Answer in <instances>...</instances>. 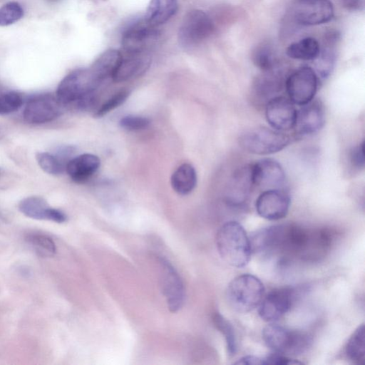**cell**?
Returning a JSON list of instances; mask_svg holds the SVG:
<instances>
[{
	"label": "cell",
	"instance_id": "4dcf8cb0",
	"mask_svg": "<svg viewBox=\"0 0 365 365\" xmlns=\"http://www.w3.org/2000/svg\"><path fill=\"white\" fill-rule=\"evenodd\" d=\"M26 240L41 256L51 257L56 252L53 240L48 235L36 233L31 234L26 237Z\"/></svg>",
	"mask_w": 365,
	"mask_h": 365
},
{
	"label": "cell",
	"instance_id": "277c9868",
	"mask_svg": "<svg viewBox=\"0 0 365 365\" xmlns=\"http://www.w3.org/2000/svg\"><path fill=\"white\" fill-rule=\"evenodd\" d=\"M101 83L90 67L76 69L59 83L56 98L63 107H75L86 96L96 91Z\"/></svg>",
	"mask_w": 365,
	"mask_h": 365
},
{
	"label": "cell",
	"instance_id": "8fae6325",
	"mask_svg": "<svg viewBox=\"0 0 365 365\" xmlns=\"http://www.w3.org/2000/svg\"><path fill=\"white\" fill-rule=\"evenodd\" d=\"M160 286L169 310L178 311L185 299L183 283L172 264L163 257L159 258Z\"/></svg>",
	"mask_w": 365,
	"mask_h": 365
},
{
	"label": "cell",
	"instance_id": "f546056e",
	"mask_svg": "<svg viewBox=\"0 0 365 365\" xmlns=\"http://www.w3.org/2000/svg\"><path fill=\"white\" fill-rule=\"evenodd\" d=\"M252 60L255 65L262 71H272L277 68L273 50L266 43H262L255 48Z\"/></svg>",
	"mask_w": 365,
	"mask_h": 365
},
{
	"label": "cell",
	"instance_id": "ffe728a7",
	"mask_svg": "<svg viewBox=\"0 0 365 365\" xmlns=\"http://www.w3.org/2000/svg\"><path fill=\"white\" fill-rule=\"evenodd\" d=\"M100 159L93 154H82L71 159L66 165V171L76 182H83L90 178L98 169Z\"/></svg>",
	"mask_w": 365,
	"mask_h": 365
},
{
	"label": "cell",
	"instance_id": "1f68e13d",
	"mask_svg": "<svg viewBox=\"0 0 365 365\" xmlns=\"http://www.w3.org/2000/svg\"><path fill=\"white\" fill-rule=\"evenodd\" d=\"M36 157L39 166L48 174L57 175L66 170V164L56 155L48 153H38Z\"/></svg>",
	"mask_w": 365,
	"mask_h": 365
},
{
	"label": "cell",
	"instance_id": "7402d4cb",
	"mask_svg": "<svg viewBox=\"0 0 365 365\" xmlns=\"http://www.w3.org/2000/svg\"><path fill=\"white\" fill-rule=\"evenodd\" d=\"M177 10V0H150L143 20L156 27L167 22Z\"/></svg>",
	"mask_w": 365,
	"mask_h": 365
},
{
	"label": "cell",
	"instance_id": "8d00e7d4",
	"mask_svg": "<svg viewBox=\"0 0 365 365\" xmlns=\"http://www.w3.org/2000/svg\"><path fill=\"white\" fill-rule=\"evenodd\" d=\"M364 143L353 147L349 152V161L355 169H361L364 167Z\"/></svg>",
	"mask_w": 365,
	"mask_h": 365
},
{
	"label": "cell",
	"instance_id": "7c38bea8",
	"mask_svg": "<svg viewBox=\"0 0 365 365\" xmlns=\"http://www.w3.org/2000/svg\"><path fill=\"white\" fill-rule=\"evenodd\" d=\"M294 299V290L292 288L272 290L261 300L258 306L259 315L265 322L277 321L290 309Z\"/></svg>",
	"mask_w": 365,
	"mask_h": 365
},
{
	"label": "cell",
	"instance_id": "60d3db41",
	"mask_svg": "<svg viewBox=\"0 0 365 365\" xmlns=\"http://www.w3.org/2000/svg\"><path fill=\"white\" fill-rule=\"evenodd\" d=\"M46 1H48L49 2H57V1H58L60 0H46Z\"/></svg>",
	"mask_w": 365,
	"mask_h": 365
},
{
	"label": "cell",
	"instance_id": "3957f363",
	"mask_svg": "<svg viewBox=\"0 0 365 365\" xmlns=\"http://www.w3.org/2000/svg\"><path fill=\"white\" fill-rule=\"evenodd\" d=\"M264 294V287L257 277L244 274L234 278L226 289V299L232 309L247 313L259 306Z\"/></svg>",
	"mask_w": 365,
	"mask_h": 365
},
{
	"label": "cell",
	"instance_id": "8992f818",
	"mask_svg": "<svg viewBox=\"0 0 365 365\" xmlns=\"http://www.w3.org/2000/svg\"><path fill=\"white\" fill-rule=\"evenodd\" d=\"M266 345L275 353L299 354L309 346L311 340L304 333L291 331L278 324H270L262 330Z\"/></svg>",
	"mask_w": 365,
	"mask_h": 365
},
{
	"label": "cell",
	"instance_id": "2e32d148",
	"mask_svg": "<svg viewBox=\"0 0 365 365\" xmlns=\"http://www.w3.org/2000/svg\"><path fill=\"white\" fill-rule=\"evenodd\" d=\"M297 110L293 129L296 136L303 137L318 132L324 123V110L320 101L312 100Z\"/></svg>",
	"mask_w": 365,
	"mask_h": 365
},
{
	"label": "cell",
	"instance_id": "f1b7e54d",
	"mask_svg": "<svg viewBox=\"0 0 365 365\" xmlns=\"http://www.w3.org/2000/svg\"><path fill=\"white\" fill-rule=\"evenodd\" d=\"M212 321L215 327L223 334L230 356H233L237 351V340L235 330L230 322L220 313H215Z\"/></svg>",
	"mask_w": 365,
	"mask_h": 365
},
{
	"label": "cell",
	"instance_id": "d590c367",
	"mask_svg": "<svg viewBox=\"0 0 365 365\" xmlns=\"http://www.w3.org/2000/svg\"><path fill=\"white\" fill-rule=\"evenodd\" d=\"M119 124L124 129L138 130L147 128L150 124V120L143 116L129 115L123 117Z\"/></svg>",
	"mask_w": 365,
	"mask_h": 365
},
{
	"label": "cell",
	"instance_id": "74e56055",
	"mask_svg": "<svg viewBox=\"0 0 365 365\" xmlns=\"http://www.w3.org/2000/svg\"><path fill=\"white\" fill-rule=\"evenodd\" d=\"M264 359V364H302V363L289 358L287 356L282 355V354L273 353L269 354Z\"/></svg>",
	"mask_w": 365,
	"mask_h": 365
},
{
	"label": "cell",
	"instance_id": "d4e9b609",
	"mask_svg": "<svg viewBox=\"0 0 365 365\" xmlns=\"http://www.w3.org/2000/svg\"><path fill=\"white\" fill-rule=\"evenodd\" d=\"M197 183V174L192 165L184 163L179 166L171 176V185L180 195L191 192Z\"/></svg>",
	"mask_w": 365,
	"mask_h": 365
},
{
	"label": "cell",
	"instance_id": "836d02e7",
	"mask_svg": "<svg viewBox=\"0 0 365 365\" xmlns=\"http://www.w3.org/2000/svg\"><path fill=\"white\" fill-rule=\"evenodd\" d=\"M21 94L9 91L0 94V115H5L19 110L23 104Z\"/></svg>",
	"mask_w": 365,
	"mask_h": 365
},
{
	"label": "cell",
	"instance_id": "5b68a950",
	"mask_svg": "<svg viewBox=\"0 0 365 365\" xmlns=\"http://www.w3.org/2000/svg\"><path fill=\"white\" fill-rule=\"evenodd\" d=\"M290 138L282 131L258 127L245 132L239 138L240 146L245 151L256 155H269L283 150Z\"/></svg>",
	"mask_w": 365,
	"mask_h": 365
},
{
	"label": "cell",
	"instance_id": "9a60e30c",
	"mask_svg": "<svg viewBox=\"0 0 365 365\" xmlns=\"http://www.w3.org/2000/svg\"><path fill=\"white\" fill-rule=\"evenodd\" d=\"M289 195L280 189L264 190L255 202V208L258 215L269 220H278L284 218L289 208Z\"/></svg>",
	"mask_w": 365,
	"mask_h": 365
},
{
	"label": "cell",
	"instance_id": "52a82bcc",
	"mask_svg": "<svg viewBox=\"0 0 365 365\" xmlns=\"http://www.w3.org/2000/svg\"><path fill=\"white\" fill-rule=\"evenodd\" d=\"M214 30V22L207 13L202 10L192 9L182 20L178 39L182 46L192 47L208 38Z\"/></svg>",
	"mask_w": 365,
	"mask_h": 365
},
{
	"label": "cell",
	"instance_id": "603a6c76",
	"mask_svg": "<svg viewBox=\"0 0 365 365\" xmlns=\"http://www.w3.org/2000/svg\"><path fill=\"white\" fill-rule=\"evenodd\" d=\"M339 37V34L333 31L327 34L325 36L323 48H320L319 54L316 58L317 60L316 73L322 78H327L333 69L336 58L335 47Z\"/></svg>",
	"mask_w": 365,
	"mask_h": 365
},
{
	"label": "cell",
	"instance_id": "d6a6232c",
	"mask_svg": "<svg viewBox=\"0 0 365 365\" xmlns=\"http://www.w3.org/2000/svg\"><path fill=\"white\" fill-rule=\"evenodd\" d=\"M24 16L21 6L15 1H10L0 8V26L11 25L21 19Z\"/></svg>",
	"mask_w": 365,
	"mask_h": 365
},
{
	"label": "cell",
	"instance_id": "e575fe53",
	"mask_svg": "<svg viewBox=\"0 0 365 365\" xmlns=\"http://www.w3.org/2000/svg\"><path fill=\"white\" fill-rule=\"evenodd\" d=\"M128 96L129 92L127 91L123 90L118 91L104 102L96 110L94 115L98 118L105 115L123 104L126 101Z\"/></svg>",
	"mask_w": 365,
	"mask_h": 365
},
{
	"label": "cell",
	"instance_id": "e0dca14e",
	"mask_svg": "<svg viewBox=\"0 0 365 365\" xmlns=\"http://www.w3.org/2000/svg\"><path fill=\"white\" fill-rule=\"evenodd\" d=\"M254 186L265 190L279 189L285 181L281 165L272 158L261 159L252 165Z\"/></svg>",
	"mask_w": 365,
	"mask_h": 365
},
{
	"label": "cell",
	"instance_id": "5bb4252c",
	"mask_svg": "<svg viewBox=\"0 0 365 365\" xmlns=\"http://www.w3.org/2000/svg\"><path fill=\"white\" fill-rule=\"evenodd\" d=\"M265 116L272 128L287 131L294 128L297 109L289 98L277 96L267 102Z\"/></svg>",
	"mask_w": 365,
	"mask_h": 365
},
{
	"label": "cell",
	"instance_id": "83f0119b",
	"mask_svg": "<svg viewBox=\"0 0 365 365\" xmlns=\"http://www.w3.org/2000/svg\"><path fill=\"white\" fill-rule=\"evenodd\" d=\"M19 209L24 215L36 220H48L51 210L44 199L36 196L22 200Z\"/></svg>",
	"mask_w": 365,
	"mask_h": 365
},
{
	"label": "cell",
	"instance_id": "7a4b0ae2",
	"mask_svg": "<svg viewBox=\"0 0 365 365\" xmlns=\"http://www.w3.org/2000/svg\"><path fill=\"white\" fill-rule=\"evenodd\" d=\"M215 241L220 257L228 264L241 268L250 262L252 253L250 239L239 222L229 221L223 224Z\"/></svg>",
	"mask_w": 365,
	"mask_h": 365
},
{
	"label": "cell",
	"instance_id": "4fadbf2b",
	"mask_svg": "<svg viewBox=\"0 0 365 365\" xmlns=\"http://www.w3.org/2000/svg\"><path fill=\"white\" fill-rule=\"evenodd\" d=\"M333 16L334 7L329 0H297L294 9L295 21L303 26L323 24Z\"/></svg>",
	"mask_w": 365,
	"mask_h": 365
},
{
	"label": "cell",
	"instance_id": "9c48e42d",
	"mask_svg": "<svg viewBox=\"0 0 365 365\" xmlns=\"http://www.w3.org/2000/svg\"><path fill=\"white\" fill-rule=\"evenodd\" d=\"M160 35L156 27L150 26L143 20L125 29L122 35L121 45L126 53L148 52L158 41Z\"/></svg>",
	"mask_w": 365,
	"mask_h": 365
},
{
	"label": "cell",
	"instance_id": "44dd1931",
	"mask_svg": "<svg viewBox=\"0 0 365 365\" xmlns=\"http://www.w3.org/2000/svg\"><path fill=\"white\" fill-rule=\"evenodd\" d=\"M283 76L277 68L268 71H262L253 84L255 95L261 100L266 101L274 97V94L279 92L284 86Z\"/></svg>",
	"mask_w": 365,
	"mask_h": 365
},
{
	"label": "cell",
	"instance_id": "f35d334b",
	"mask_svg": "<svg viewBox=\"0 0 365 365\" xmlns=\"http://www.w3.org/2000/svg\"><path fill=\"white\" fill-rule=\"evenodd\" d=\"M235 364H250V365H262L264 364V359L260 358L255 356H243L237 361L235 363Z\"/></svg>",
	"mask_w": 365,
	"mask_h": 365
},
{
	"label": "cell",
	"instance_id": "4316f807",
	"mask_svg": "<svg viewBox=\"0 0 365 365\" xmlns=\"http://www.w3.org/2000/svg\"><path fill=\"white\" fill-rule=\"evenodd\" d=\"M345 356L356 364H364L365 359L364 325L361 324L349 339L345 348Z\"/></svg>",
	"mask_w": 365,
	"mask_h": 365
},
{
	"label": "cell",
	"instance_id": "d6986e66",
	"mask_svg": "<svg viewBox=\"0 0 365 365\" xmlns=\"http://www.w3.org/2000/svg\"><path fill=\"white\" fill-rule=\"evenodd\" d=\"M151 56L148 52L127 53L122 57L112 78L115 82H123L143 74L150 67Z\"/></svg>",
	"mask_w": 365,
	"mask_h": 365
},
{
	"label": "cell",
	"instance_id": "484cf974",
	"mask_svg": "<svg viewBox=\"0 0 365 365\" xmlns=\"http://www.w3.org/2000/svg\"><path fill=\"white\" fill-rule=\"evenodd\" d=\"M320 45L312 37H305L291 43L287 48V55L293 59L314 61L319 54Z\"/></svg>",
	"mask_w": 365,
	"mask_h": 365
},
{
	"label": "cell",
	"instance_id": "cb8c5ba5",
	"mask_svg": "<svg viewBox=\"0 0 365 365\" xmlns=\"http://www.w3.org/2000/svg\"><path fill=\"white\" fill-rule=\"evenodd\" d=\"M122 54L115 49H109L101 53L90 66L96 78L102 83L112 78L122 59Z\"/></svg>",
	"mask_w": 365,
	"mask_h": 365
},
{
	"label": "cell",
	"instance_id": "30bf717a",
	"mask_svg": "<svg viewBox=\"0 0 365 365\" xmlns=\"http://www.w3.org/2000/svg\"><path fill=\"white\" fill-rule=\"evenodd\" d=\"M63 106L56 96L40 94L31 97L26 103L24 118L31 124H42L53 120L62 113Z\"/></svg>",
	"mask_w": 365,
	"mask_h": 365
},
{
	"label": "cell",
	"instance_id": "ab89813d",
	"mask_svg": "<svg viewBox=\"0 0 365 365\" xmlns=\"http://www.w3.org/2000/svg\"><path fill=\"white\" fill-rule=\"evenodd\" d=\"M344 6L351 10L363 9L364 0H344Z\"/></svg>",
	"mask_w": 365,
	"mask_h": 365
},
{
	"label": "cell",
	"instance_id": "ba28073f",
	"mask_svg": "<svg viewBox=\"0 0 365 365\" xmlns=\"http://www.w3.org/2000/svg\"><path fill=\"white\" fill-rule=\"evenodd\" d=\"M318 86V76L309 66H302L292 72L284 81L288 98L299 106L305 105L314 99Z\"/></svg>",
	"mask_w": 365,
	"mask_h": 365
},
{
	"label": "cell",
	"instance_id": "ac0fdd59",
	"mask_svg": "<svg viewBox=\"0 0 365 365\" xmlns=\"http://www.w3.org/2000/svg\"><path fill=\"white\" fill-rule=\"evenodd\" d=\"M254 187L252 165L242 166L231 176L226 192V202L232 206H240L247 202Z\"/></svg>",
	"mask_w": 365,
	"mask_h": 365
},
{
	"label": "cell",
	"instance_id": "6da1fadb",
	"mask_svg": "<svg viewBox=\"0 0 365 365\" xmlns=\"http://www.w3.org/2000/svg\"><path fill=\"white\" fill-rule=\"evenodd\" d=\"M252 252L285 264L294 259L311 260L322 257L331 243L326 230H309L293 224L264 228L250 238Z\"/></svg>",
	"mask_w": 365,
	"mask_h": 365
}]
</instances>
